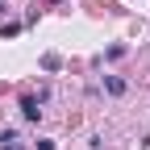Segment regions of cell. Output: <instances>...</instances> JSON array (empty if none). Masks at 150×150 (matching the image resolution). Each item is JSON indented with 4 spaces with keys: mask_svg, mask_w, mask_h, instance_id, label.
<instances>
[{
    "mask_svg": "<svg viewBox=\"0 0 150 150\" xmlns=\"http://www.w3.org/2000/svg\"><path fill=\"white\" fill-rule=\"evenodd\" d=\"M38 104H42L38 96H21V112H25V121H38V117H42V108H38Z\"/></svg>",
    "mask_w": 150,
    "mask_h": 150,
    "instance_id": "1",
    "label": "cell"
},
{
    "mask_svg": "<svg viewBox=\"0 0 150 150\" xmlns=\"http://www.w3.org/2000/svg\"><path fill=\"white\" fill-rule=\"evenodd\" d=\"M104 92H108V96H121V92H125V79H117V75H104Z\"/></svg>",
    "mask_w": 150,
    "mask_h": 150,
    "instance_id": "2",
    "label": "cell"
},
{
    "mask_svg": "<svg viewBox=\"0 0 150 150\" xmlns=\"http://www.w3.org/2000/svg\"><path fill=\"white\" fill-rule=\"evenodd\" d=\"M0 150H25V146H21L17 134H4V138H0Z\"/></svg>",
    "mask_w": 150,
    "mask_h": 150,
    "instance_id": "3",
    "label": "cell"
},
{
    "mask_svg": "<svg viewBox=\"0 0 150 150\" xmlns=\"http://www.w3.org/2000/svg\"><path fill=\"white\" fill-rule=\"evenodd\" d=\"M42 67H46V71H59L63 59H59V54H42Z\"/></svg>",
    "mask_w": 150,
    "mask_h": 150,
    "instance_id": "4",
    "label": "cell"
}]
</instances>
